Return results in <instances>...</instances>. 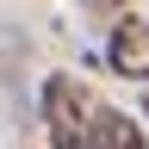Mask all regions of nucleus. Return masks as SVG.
<instances>
[{
	"mask_svg": "<svg viewBox=\"0 0 149 149\" xmlns=\"http://www.w3.org/2000/svg\"><path fill=\"white\" fill-rule=\"evenodd\" d=\"M44 130H50V149H93V100L68 74L44 81Z\"/></svg>",
	"mask_w": 149,
	"mask_h": 149,
	"instance_id": "f257e3e1",
	"label": "nucleus"
},
{
	"mask_svg": "<svg viewBox=\"0 0 149 149\" xmlns=\"http://www.w3.org/2000/svg\"><path fill=\"white\" fill-rule=\"evenodd\" d=\"M106 62H112V74H124V81H149V19L124 13L118 25H112Z\"/></svg>",
	"mask_w": 149,
	"mask_h": 149,
	"instance_id": "f03ea898",
	"label": "nucleus"
},
{
	"mask_svg": "<svg viewBox=\"0 0 149 149\" xmlns=\"http://www.w3.org/2000/svg\"><path fill=\"white\" fill-rule=\"evenodd\" d=\"M93 149H143V124L112 106H93Z\"/></svg>",
	"mask_w": 149,
	"mask_h": 149,
	"instance_id": "7ed1b4c3",
	"label": "nucleus"
},
{
	"mask_svg": "<svg viewBox=\"0 0 149 149\" xmlns=\"http://www.w3.org/2000/svg\"><path fill=\"white\" fill-rule=\"evenodd\" d=\"M87 6H124V0H87Z\"/></svg>",
	"mask_w": 149,
	"mask_h": 149,
	"instance_id": "20e7f679",
	"label": "nucleus"
},
{
	"mask_svg": "<svg viewBox=\"0 0 149 149\" xmlns=\"http://www.w3.org/2000/svg\"><path fill=\"white\" fill-rule=\"evenodd\" d=\"M143 118H149V100H143Z\"/></svg>",
	"mask_w": 149,
	"mask_h": 149,
	"instance_id": "39448f33",
	"label": "nucleus"
}]
</instances>
